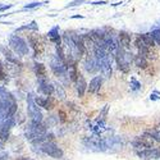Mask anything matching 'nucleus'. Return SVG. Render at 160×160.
I'll list each match as a JSON object with an SVG mask.
<instances>
[{"label": "nucleus", "instance_id": "nucleus-1", "mask_svg": "<svg viewBox=\"0 0 160 160\" xmlns=\"http://www.w3.org/2000/svg\"><path fill=\"white\" fill-rule=\"evenodd\" d=\"M0 102L3 104L8 117H13L17 112V101L9 91L0 87Z\"/></svg>", "mask_w": 160, "mask_h": 160}, {"label": "nucleus", "instance_id": "nucleus-2", "mask_svg": "<svg viewBox=\"0 0 160 160\" xmlns=\"http://www.w3.org/2000/svg\"><path fill=\"white\" fill-rule=\"evenodd\" d=\"M9 45L18 55H27L28 54V45L24 40L17 35H12L9 38Z\"/></svg>", "mask_w": 160, "mask_h": 160}, {"label": "nucleus", "instance_id": "nucleus-3", "mask_svg": "<svg viewBox=\"0 0 160 160\" xmlns=\"http://www.w3.org/2000/svg\"><path fill=\"white\" fill-rule=\"evenodd\" d=\"M27 108H28V114L31 117V121L33 123H41L42 122V114L38 109V105L35 102L32 94H30L27 98Z\"/></svg>", "mask_w": 160, "mask_h": 160}, {"label": "nucleus", "instance_id": "nucleus-4", "mask_svg": "<svg viewBox=\"0 0 160 160\" xmlns=\"http://www.w3.org/2000/svg\"><path fill=\"white\" fill-rule=\"evenodd\" d=\"M46 133V128L41 124V123H31V126L28 127L27 132H26V135H27V138L28 140H42L44 136Z\"/></svg>", "mask_w": 160, "mask_h": 160}, {"label": "nucleus", "instance_id": "nucleus-5", "mask_svg": "<svg viewBox=\"0 0 160 160\" xmlns=\"http://www.w3.org/2000/svg\"><path fill=\"white\" fill-rule=\"evenodd\" d=\"M51 71L54 72L57 76L64 78L67 76V63L62 58H59L58 55L52 57V59H51Z\"/></svg>", "mask_w": 160, "mask_h": 160}, {"label": "nucleus", "instance_id": "nucleus-6", "mask_svg": "<svg viewBox=\"0 0 160 160\" xmlns=\"http://www.w3.org/2000/svg\"><path fill=\"white\" fill-rule=\"evenodd\" d=\"M41 150L42 152H45L46 155L54 158V159H60L63 158V151L62 149L59 148V146H57L54 142H45L41 145Z\"/></svg>", "mask_w": 160, "mask_h": 160}, {"label": "nucleus", "instance_id": "nucleus-7", "mask_svg": "<svg viewBox=\"0 0 160 160\" xmlns=\"http://www.w3.org/2000/svg\"><path fill=\"white\" fill-rule=\"evenodd\" d=\"M99 67H100V71H101L102 76H105L106 78H110V76H112V64H110L109 54L105 55L101 59H99Z\"/></svg>", "mask_w": 160, "mask_h": 160}, {"label": "nucleus", "instance_id": "nucleus-8", "mask_svg": "<svg viewBox=\"0 0 160 160\" xmlns=\"http://www.w3.org/2000/svg\"><path fill=\"white\" fill-rule=\"evenodd\" d=\"M115 58H117V63H118V68L121 69L122 72L127 73L129 71V67H128V62L126 60V54H124V50L119 48L117 54H115Z\"/></svg>", "mask_w": 160, "mask_h": 160}, {"label": "nucleus", "instance_id": "nucleus-9", "mask_svg": "<svg viewBox=\"0 0 160 160\" xmlns=\"http://www.w3.org/2000/svg\"><path fill=\"white\" fill-rule=\"evenodd\" d=\"M152 145H154V138L149 135V133H145V135L142 137L138 138V142H135V146L136 148H152Z\"/></svg>", "mask_w": 160, "mask_h": 160}, {"label": "nucleus", "instance_id": "nucleus-10", "mask_svg": "<svg viewBox=\"0 0 160 160\" xmlns=\"http://www.w3.org/2000/svg\"><path fill=\"white\" fill-rule=\"evenodd\" d=\"M38 86H40L38 87L40 91L46 96H51L52 92H54V86H51L48 82V79H38Z\"/></svg>", "mask_w": 160, "mask_h": 160}, {"label": "nucleus", "instance_id": "nucleus-11", "mask_svg": "<svg viewBox=\"0 0 160 160\" xmlns=\"http://www.w3.org/2000/svg\"><path fill=\"white\" fill-rule=\"evenodd\" d=\"M85 69L88 73H95L99 69V60L96 57H90L85 63Z\"/></svg>", "mask_w": 160, "mask_h": 160}, {"label": "nucleus", "instance_id": "nucleus-12", "mask_svg": "<svg viewBox=\"0 0 160 160\" xmlns=\"http://www.w3.org/2000/svg\"><path fill=\"white\" fill-rule=\"evenodd\" d=\"M138 156L145 159V160H156L160 158V150L158 149H152V150H145L138 152Z\"/></svg>", "mask_w": 160, "mask_h": 160}, {"label": "nucleus", "instance_id": "nucleus-13", "mask_svg": "<svg viewBox=\"0 0 160 160\" xmlns=\"http://www.w3.org/2000/svg\"><path fill=\"white\" fill-rule=\"evenodd\" d=\"M35 102L38 105V106H42L44 109H48V110H50V109H52L54 108V100H52L50 96H46V98H37L36 100H35Z\"/></svg>", "mask_w": 160, "mask_h": 160}, {"label": "nucleus", "instance_id": "nucleus-14", "mask_svg": "<svg viewBox=\"0 0 160 160\" xmlns=\"http://www.w3.org/2000/svg\"><path fill=\"white\" fill-rule=\"evenodd\" d=\"M28 41H30V45L32 46V49L35 50L36 54H41V52L44 51V45H42V42H41V41H40V38H38V37L30 36Z\"/></svg>", "mask_w": 160, "mask_h": 160}, {"label": "nucleus", "instance_id": "nucleus-15", "mask_svg": "<svg viewBox=\"0 0 160 160\" xmlns=\"http://www.w3.org/2000/svg\"><path fill=\"white\" fill-rule=\"evenodd\" d=\"M67 71H68V74H69V79L71 81H77V77H78V69H77V63L71 60L68 64H67Z\"/></svg>", "mask_w": 160, "mask_h": 160}, {"label": "nucleus", "instance_id": "nucleus-16", "mask_svg": "<svg viewBox=\"0 0 160 160\" xmlns=\"http://www.w3.org/2000/svg\"><path fill=\"white\" fill-rule=\"evenodd\" d=\"M87 88V83H86V79L82 74H78L77 77V91H78V96L82 98L85 95V91Z\"/></svg>", "mask_w": 160, "mask_h": 160}, {"label": "nucleus", "instance_id": "nucleus-17", "mask_svg": "<svg viewBox=\"0 0 160 160\" xmlns=\"http://www.w3.org/2000/svg\"><path fill=\"white\" fill-rule=\"evenodd\" d=\"M0 50H2V52L4 54V57L9 60V62H12V63H14V64H18V65H21V62L18 60V58H16L14 55H13V52L8 49V48H5V46H0Z\"/></svg>", "mask_w": 160, "mask_h": 160}, {"label": "nucleus", "instance_id": "nucleus-18", "mask_svg": "<svg viewBox=\"0 0 160 160\" xmlns=\"http://www.w3.org/2000/svg\"><path fill=\"white\" fill-rule=\"evenodd\" d=\"M119 41H121V45L123 49H129L131 48V35L122 31L119 33Z\"/></svg>", "mask_w": 160, "mask_h": 160}, {"label": "nucleus", "instance_id": "nucleus-19", "mask_svg": "<svg viewBox=\"0 0 160 160\" xmlns=\"http://www.w3.org/2000/svg\"><path fill=\"white\" fill-rule=\"evenodd\" d=\"M101 77H95V78H92L91 79V82H90V86H88V91L91 92V94H95V92H98V90L100 88V85H101Z\"/></svg>", "mask_w": 160, "mask_h": 160}, {"label": "nucleus", "instance_id": "nucleus-20", "mask_svg": "<svg viewBox=\"0 0 160 160\" xmlns=\"http://www.w3.org/2000/svg\"><path fill=\"white\" fill-rule=\"evenodd\" d=\"M35 72L38 79H46V68L45 65L41 63H36L35 64Z\"/></svg>", "mask_w": 160, "mask_h": 160}, {"label": "nucleus", "instance_id": "nucleus-21", "mask_svg": "<svg viewBox=\"0 0 160 160\" xmlns=\"http://www.w3.org/2000/svg\"><path fill=\"white\" fill-rule=\"evenodd\" d=\"M48 36L50 37V40L52 42H55L57 45H60V36H59V27H54L52 30L49 31Z\"/></svg>", "mask_w": 160, "mask_h": 160}, {"label": "nucleus", "instance_id": "nucleus-22", "mask_svg": "<svg viewBox=\"0 0 160 160\" xmlns=\"http://www.w3.org/2000/svg\"><path fill=\"white\" fill-rule=\"evenodd\" d=\"M135 64L138 67V68H146V67H148V62H146L145 57H142V55L135 57Z\"/></svg>", "mask_w": 160, "mask_h": 160}, {"label": "nucleus", "instance_id": "nucleus-23", "mask_svg": "<svg viewBox=\"0 0 160 160\" xmlns=\"http://www.w3.org/2000/svg\"><path fill=\"white\" fill-rule=\"evenodd\" d=\"M142 40H143V41H145V44L146 45H148L149 48L151 46H155V41H154V38H152V36H151V33H143L142 36Z\"/></svg>", "mask_w": 160, "mask_h": 160}, {"label": "nucleus", "instance_id": "nucleus-24", "mask_svg": "<svg viewBox=\"0 0 160 160\" xmlns=\"http://www.w3.org/2000/svg\"><path fill=\"white\" fill-rule=\"evenodd\" d=\"M146 133H149V135H150L155 141H159V142H160V131H159V129H150V131H148Z\"/></svg>", "mask_w": 160, "mask_h": 160}, {"label": "nucleus", "instance_id": "nucleus-25", "mask_svg": "<svg viewBox=\"0 0 160 160\" xmlns=\"http://www.w3.org/2000/svg\"><path fill=\"white\" fill-rule=\"evenodd\" d=\"M151 36H152L154 41H155L156 44H160V28H158V30H154V31L151 32Z\"/></svg>", "mask_w": 160, "mask_h": 160}, {"label": "nucleus", "instance_id": "nucleus-26", "mask_svg": "<svg viewBox=\"0 0 160 160\" xmlns=\"http://www.w3.org/2000/svg\"><path fill=\"white\" fill-rule=\"evenodd\" d=\"M57 94H58V98H60V99H64L65 98V92H64V90L62 88V86L59 85H57Z\"/></svg>", "mask_w": 160, "mask_h": 160}, {"label": "nucleus", "instance_id": "nucleus-27", "mask_svg": "<svg viewBox=\"0 0 160 160\" xmlns=\"http://www.w3.org/2000/svg\"><path fill=\"white\" fill-rule=\"evenodd\" d=\"M131 82H132V85H131L132 90H135V91H136V90H138V88L141 87V83H140V82H137L135 78H132V81H131Z\"/></svg>", "mask_w": 160, "mask_h": 160}, {"label": "nucleus", "instance_id": "nucleus-28", "mask_svg": "<svg viewBox=\"0 0 160 160\" xmlns=\"http://www.w3.org/2000/svg\"><path fill=\"white\" fill-rule=\"evenodd\" d=\"M86 2V0H74V2H72L69 5H68V8L69 7H76V5H81V4H83Z\"/></svg>", "mask_w": 160, "mask_h": 160}, {"label": "nucleus", "instance_id": "nucleus-29", "mask_svg": "<svg viewBox=\"0 0 160 160\" xmlns=\"http://www.w3.org/2000/svg\"><path fill=\"white\" fill-rule=\"evenodd\" d=\"M40 5H41V3H31V4H27V5H26L24 7V9H33V8H36V7H40Z\"/></svg>", "mask_w": 160, "mask_h": 160}, {"label": "nucleus", "instance_id": "nucleus-30", "mask_svg": "<svg viewBox=\"0 0 160 160\" xmlns=\"http://www.w3.org/2000/svg\"><path fill=\"white\" fill-rule=\"evenodd\" d=\"M13 7V4H7V5H0V12H5V10H8L9 8H12Z\"/></svg>", "mask_w": 160, "mask_h": 160}, {"label": "nucleus", "instance_id": "nucleus-31", "mask_svg": "<svg viewBox=\"0 0 160 160\" xmlns=\"http://www.w3.org/2000/svg\"><path fill=\"white\" fill-rule=\"evenodd\" d=\"M8 158V154L5 152V151H2L0 152V160H5Z\"/></svg>", "mask_w": 160, "mask_h": 160}, {"label": "nucleus", "instance_id": "nucleus-32", "mask_svg": "<svg viewBox=\"0 0 160 160\" xmlns=\"http://www.w3.org/2000/svg\"><path fill=\"white\" fill-rule=\"evenodd\" d=\"M59 115H60V121H62V122H65V121H67V119H65V113H64V112L60 110V112H59Z\"/></svg>", "mask_w": 160, "mask_h": 160}, {"label": "nucleus", "instance_id": "nucleus-33", "mask_svg": "<svg viewBox=\"0 0 160 160\" xmlns=\"http://www.w3.org/2000/svg\"><path fill=\"white\" fill-rule=\"evenodd\" d=\"M94 5H102V4H106L105 2H95V3H92Z\"/></svg>", "mask_w": 160, "mask_h": 160}, {"label": "nucleus", "instance_id": "nucleus-34", "mask_svg": "<svg viewBox=\"0 0 160 160\" xmlns=\"http://www.w3.org/2000/svg\"><path fill=\"white\" fill-rule=\"evenodd\" d=\"M17 160H31V159H27V158H18Z\"/></svg>", "mask_w": 160, "mask_h": 160}, {"label": "nucleus", "instance_id": "nucleus-35", "mask_svg": "<svg viewBox=\"0 0 160 160\" xmlns=\"http://www.w3.org/2000/svg\"><path fill=\"white\" fill-rule=\"evenodd\" d=\"M158 129H159V131H160V126H159V128H158Z\"/></svg>", "mask_w": 160, "mask_h": 160}]
</instances>
